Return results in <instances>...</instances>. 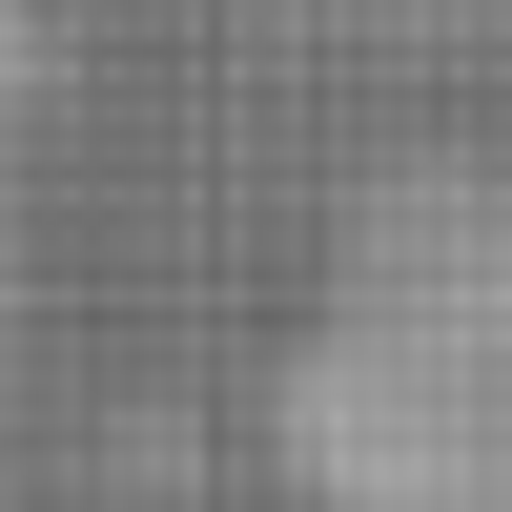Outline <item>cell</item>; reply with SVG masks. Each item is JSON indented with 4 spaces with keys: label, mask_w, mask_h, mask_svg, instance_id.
<instances>
[{
    "label": "cell",
    "mask_w": 512,
    "mask_h": 512,
    "mask_svg": "<svg viewBox=\"0 0 512 512\" xmlns=\"http://www.w3.org/2000/svg\"><path fill=\"white\" fill-rule=\"evenodd\" d=\"M287 410L349 512H512V185H451L410 246H369Z\"/></svg>",
    "instance_id": "obj_1"
}]
</instances>
